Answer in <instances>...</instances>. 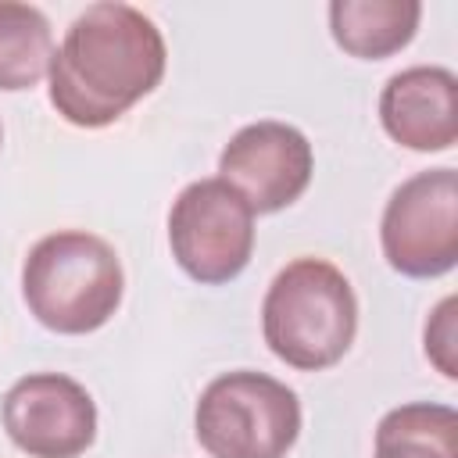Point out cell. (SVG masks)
Masks as SVG:
<instances>
[{"label":"cell","mask_w":458,"mask_h":458,"mask_svg":"<svg viewBox=\"0 0 458 458\" xmlns=\"http://www.w3.org/2000/svg\"><path fill=\"white\" fill-rule=\"evenodd\" d=\"M165 36L132 4H93L50 57V104L79 129H104L165 75Z\"/></svg>","instance_id":"cell-1"},{"label":"cell","mask_w":458,"mask_h":458,"mask_svg":"<svg viewBox=\"0 0 458 458\" xmlns=\"http://www.w3.org/2000/svg\"><path fill=\"white\" fill-rule=\"evenodd\" d=\"M261 333L268 351L301 372L336 365L358 333V297L347 276L322 258L290 261L265 290Z\"/></svg>","instance_id":"cell-2"},{"label":"cell","mask_w":458,"mask_h":458,"mask_svg":"<svg viewBox=\"0 0 458 458\" xmlns=\"http://www.w3.org/2000/svg\"><path fill=\"white\" fill-rule=\"evenodd\" d=\"M125 276L114 247L82 229L43 236L21 265V297L39 326L82 336L100 329L122 304Z\"/></svg>","instance_id":"cell-3"},{"label":"cell","mask_w":458,"mask_h":458,"mask_svg":"<svg viewBox=\"0 0 458 458\" xmlns=\"http://www.w3.org/2000/svg\"><path fill=\"white\" fill-rule=\"evenodd\" d=\"M193 429L211 458H286L301 437V401L265 372H222L200 390Z\"/></svg>","instance_id":"cell-4"},{"label":"cell","mask_w":458,"mask_h":458,"mask_svg":"<svg viewBox=\"0 0 458 458\" xmlns=\"http://www.w3.org/2000/svg\"><path fill=\"white\" fill-rule=\"evenodd\" d=\"M168 243L179 268L204 283L222 286L236 279L254 250V211L222 179L190 182L168 211Z\"/></svg>","instance_id":"cell-5"},{"label":"cell","mask_w":458,"mask_h":458,"mask_svg":"<svg viewBox=\"0 0 458 458\" xmlns=\"http://www.w3.org/2000/svg\"><path fill=\"white\" fill-rule=\"evenodd\" d=\"M383 258L408 279H437L458 261V175L429 168L404 179L383 208Z\"/></svg>","instance_id":"cell-6"},{"label":"cell","mask_w":458,"mask_h":458,"mask_svg":"<svg viewBox=\"0 0 458 458\" xmlns=\"http://www.w3.org/2000/svg\"><path fill=\"white\" fill-rule=\"evenodd\" d=\"M4 429L32 458H79L97 437V404L82 383L61 372L21 376L4 394Z\"/></svg>","instance_id":"cell-7"},{"label":"cell","mask_w":458,"mask_h":458,"mask_svg":"<svg viewBox=\"0 0 458 458\" xmlns=\"http://www.w3.org/2000/svg\"><path fill=\"white\" fill-rule=\"evenodd\" d=\"M315 154L301 129L286 122L243 125L218 154V179L229 182L258 215L283 211L311 182Z\"/></svg>","instance_id":"cell-8"},{"label":"cell","mask_w":458,"mask_h":458,"mask_svg":"<svg viewBox=\"0 0 458 458\" xmlns=\"http://www.w3.org/2000/svg\"><path fill=\"white\" fill-rule=\"evenodd\" d=\"M379 122L408 150H447L458 140V79L440 64H415L386 79Z\"/></svg>","instance_id":"cell-9"},{"label":"cell","mask_w":458,"mask_h":458,"mask_svg":"<svg viewBox=\"0 0 458 458\" xmlns=\"http://www.w3.org/2000/svg\"><path fill=\"white\" fill-rule=\"evenodd\" d=\"M422 18L419 0H333L329 29L333 39L365 61H379L411 43Z\"/></svg>","instance_id":"cell-10"},{"label":"cell","mask_w":458,"mask_h":458,"mask_svg":"<svg viewBox=\"0 0 458 458\" xmlns=\"http://www.w3.org/2000/svg\"><path fill=\"white\" fill-rule=\"evenodd\" d=\"M372 458H458V415L447 404H401L376 426Z\"/></svg>","instance_id":"cell-11"},{"label":"cell","mask_w":458,"mask_h":458,"mask_svg":"<svg viewBox=\"0 0 458 458\" xmlns=\"http://www.w3.org/2000/svg\"><path fill=\"white\" fill-rule=\"evenodd\" d=\"M54 57V32L39 7L0 0V89H32Z\"/></svg>","instance_id":"cell-12"},{"label":"cell","mask_w":458,"mask_h":458,"mask_svg":"<svg viewBox=\"0 0 458 458\" xmlns=\"http://www.w3.org/2000/svg\"><path fill=\"white\" fill-rule=\"evenodd\" d=\"M426 358L447 376H458V361H454V297H444L437 304V311L426 322Z\"/></svg>","instance_id":"cell-13"},{"label":"cell","mask_w":458,"mask_h":458,"mask_svg":"<svg viewBox=\"0 0 458 458\" xmlns=\"http://www.w3.org/2000/svg\"><path fill=\"white\" fill-rule=\"evenodd\" d=\"M0 143H4V129H0Z\"/></svg>","instance_id":"cell-14"}]
</instances>
